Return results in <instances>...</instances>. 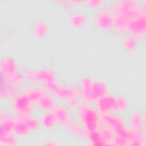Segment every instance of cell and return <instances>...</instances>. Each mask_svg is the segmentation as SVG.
I'll use <instances>...</instances> for the list:
<instances>
[{
  "instance_id": "3",
  "label": "cell",
  "mask_w": 146,
  "mask_h": 146,
  "mask_svg": "<svg viewBox=\"0 0 146 146\" xmlns=\"http://www.w3.org/2000/svg\"><path fill=\"white\" fill-rule=\"evenodd\" d=\"M145 2L140 4L134 0H124L116 2L111 7V10L114 15L123 16L129 20L145 14Z\"/></svg>"
},
{
  "instance_id": "32",
  "label": "cell",
  "mask_w": 146,
  "mask_h": 146,
  "mask_svg": "<svg viewBox=\"0 0 146 146\" xmlns=\"http://www.w3.org/2000/svg\"><path fill=\"white\" fill-rule=\"evenodd\" d=\"M66 103L67 106L70 108H74L77 106V105H78V96H76L67 100V101H66Z\"/></svg>"
},
{
  "instance_id": "8",
  "label": "cell",
  "mask_w": 146,
  "mask_h": 146,
  "mask_svg": "<svg viewBox=\"0 0 146 146\" xmlns=\"http://www.w3.org/2000/svg\"><path fill=\"white\" fill-rule=\"evenodd\" d=\"M96 109L101 115L118 112L117 96L106 94L96 102Z\"/></svg>"
},
{
  "instance_id": "19",
  "label": "cell",
  "mask_w": 146,
  "mask_h": 146,
  "mask_svg": "<svg viewBox=\"0 0 146 146\" xmlns=\"http://www.w3.org/2000/svg\"><path fill=\"white\" fill-rule=\"evenodd\" d=\"M129 124L131 128L135 129H143L144 125V119L140 112H133L129 117Z\"/></svg>"
},
{
  "instance_id": "11",
  "label": "cell",
  "mask_w": 146,
  "mask_h": 146,
  "mask_svg": "<svg viewBox=\"0 0 146 146\" xmlns=\"http://www.w3.org/2000/svg\"><path fill=\"white\" fill-rule=\"evenodd\" d=\"M14 118H13L5 111L0 114V137L14 133Z\"/></svg>"
},
{
  "instance_id": "28",
  "label": "cell",
  "mask_w": 146,
  "mask_h": 146,
  "mask_svg": "<svg viewBox=\"0 0 146 146\" xmlns=\"http://www.w3.org/2000/svg\"><path fill=\"white\" fill-rule=\"evenodd\" d=\"M71 24L75 27L83 26L86 22V16L81 13H76L71 15L70 18Z\"/></svg>"
},
{
  "instance_id": "4",
  "label": "cell",
  "mask_w": 146,
  "mask_h": 146,
  "mask_svg": "<svg viewBox=\"0 0 146 146\" xmlns=\"http://www.w3.org/2000/svg\"><path fill=\"white\" fill-rule=\"evenodd\" d=\"M14 133L18 136H25L37 129L40 122L30 116H16L14 118Z\"/></svg>"
},
{
  "instance_id": "18",
  "label": "cell",
  "mask_w": 146,
  "mask_h": 146,
  "mask_svg": "<svg viewBox=\"0 0 146 146\" xmlns=\"http://www.w3.org/2000/svg\"><path fill=\"white\" fill-rule=\"evenodd\" d=\"M98 130L104 140L106 145H112V143L116 137V135L115 132L109 127L102 124H100Z\"/></svg>"
},
{
  "instance_id": "23",
  "label": "cell",
  "mask_w": 146,
  "mask_h": 146,
  "mask_svg": "<svg viewBox=\"0 0 146 146\" xmlns=\"http://www.w3.org/2000/svg\"><path fill=\"white\" fill-rule=\"evenodd\" d=\"M46 93L44 90L36 87L31 88L26 92L33 103H36Z\"/></svg>"
},
{
  "instance_id": "6",
  "label": "cell",
  "mask_w": 146,
  "mask_h": 146,
  "mask_svg": "<svg viewBox=\"0 0 146 146\" xmlns=\"http://www.w3.org/2000/svg\"><path fill=\"white\" fill-rule=\"evenodd\" d=\"M33 104L26 93H18L13 98L12 107L16 116H30Z\"/></svg>"
},
{
  "instance_id": "5",
  "label": "cell",
  "mask_w": 146,
  "mask_h": 146,
  "mask_svg": "<svg viewBox=\"0 0 146 146\" xmlns=\"http://www.w3.org/2000/svg\"><path fill=\"white\" fill-rule=\"evenodd\" d=\"M100 124L111 128L115 132L116 136L126 139L128 128L120 115L116 113L101 115Z\"/></svg>"
},
{
  "instance_id": "1",
  "label": "cell",
  "mask_w": 146,
  "mask_h": 146,
  "mask_svg": "<svg viewBox=\"0 0 146 146\" xmlns=\"http://www.w3.org/2000/svg\"><path fill=\"white\" fill-rule=\"evenodd\" d=\"M79 88V95L83 102L87 103L95 102L107 94L108 91L106 83L101 81H94L89 77L82 79Z\"/></svg>"
},
{
  "instance_id": "27",
  "label": "cell",
  "mask_w": 146,
  "mask_h": 146,
  "mask_svg": "<svg viewBox=\"0 0 146 146\" xmlns=\"http://www.w3.org/2000/svg\"><path fill=\"white\" fill-rule=\"evenodd\" d=\"M137 38L132 35L127 36L123 40V46L128 51L135 50L137 47Z\"/></svg>"
},
{
  "instance_id": "13",
  "label": "cell",
  "mask_w": 146,
  "mask_h": 146,
  "mask_svg": "<svg viewBox=\"0 0 146 146\" xmlns=\"http://www.w3.org/2000/svg\"><path fill=\"white\" fill-rule=\"evenodd\" d=\"M1 75L7 76L18 71V67L15 59L11 56L4 58L1 61Z\"/></svg>"
},
{
  "instance_id": "26",
  "label": "cell",
  "mask_w": 146,
  "mask_h": 146,
  "mask_svg": "<svg viewBox=\"0 0 146 146\" xmlns=\"http://www.w3.org/2000/svg\"><path fill=\"white\" fill-rule=\"evenodd\" d=\"M24 77H25V75L19 70L16 72L7 76H3L1 75L2 79H3L6 82H10L11 83H13L19 86H21L22 83L23 82Z\"/></svg>"
},
{
  "instance_id": "24",
  "label": "cell",
  "mask_w": 146,
  "mask_h": 146,
  "mask_svg": "<svg viewBox=\"0 0 146 146\" xmlns=\"http://www.w3.org/2000/svg\"><path fill=\"white\" fill-rule=\"evenodd\" d=\"M48 26L46 22L39 21L36 23L34 28V32L35 36L39 39L43 38L47 34Z\"/></svg>"
},
{
  "instance_id": "29",
  "label": "cell",
  "mask_w": 146,
  "mask_h": 146,
  "mask_svg": "<svg viewBox=\"0 0 146 146\" xmlns=\"http://www.w3.org/2000/svg\"><path fill=\"white\" fill-rule=\"evenodd\" d=\"M17 144V139L15 134L0 137V144L2 145L14 146Z\"/></svg>"
},
{
  "instance_id": "17",
  "label": "cell",
  "mask_w": 146,
  "mask_h": 146,
  "mask_svg": "<svg viewBox=\"0 0 146 146\" xmlns=\"http://www.w3.org/2000/svg\"><path fill=\"white\" fill-rule=\"evenodd\" d=\"M38 104V106L39 108L45 111H52L54 108L55 107L56 103L51 96L46 93L36 103Z\"/></svg>"
},
{
  "instance_id": "14",
  "label": "cell",
  "mask_w": 146,
  "mask_h": 146,
  "mask_svg": "<svg viewBox=\"0 0 146 146\" xmlns=\"http://www.w3.org/2000/svg\"><path fill=\"white\" fill-rule=\"evenodd\" d=\"M19 86L6 82L1 79L0 96L2 98H8L14 97L18 93Z\"/></svg>"
},
{
  "instance_id": "9",
  "label": "cell",
  "mask_w": 146,
  "mask_h": 146,
  "mask_svg": "<svg viewBox=\"0 0 146 146\" xmlns=\"http://www.w3.org/2000/svg\"><path fill=\"white\" fill-rule=\"evenodd\" d=\"M146 29L145 14H141L130 20L127 27V31L130 35L136 37H141L145 35Z\"/></svg>"
},
{
  "instance_id": "31",
  "label": "cell",
  "mask_w": 146,
  "mask_h": 146,
  "mask_svg": "<svg viewBox=\"0 0 146 146\" xmlns=\"http://www.w3.org/2000/svg\"><path fill=\"white\" fill-rule=\"evenodd\" d=\"M86 5L91 7H98L100 6L103 3V1L100 0H90L84 2Z\"/></svg>"
},
{
  "instance_id": "22",
  "label": "cell",
  "mask_w": 146,
  "mask_h": 146,
  "mask_svg": "<svg viewBox=\"0 0 146 146\" xmlns=\"http://www.w3.org/2000/svg\"><path fill=\"white\" fill-rule=\"evenodd\" d=\"M86 138L92 145H104L106 143L98 129L87 132Z\"/></svg>"
},
{
  "instance_id": "20",
  "label": "cell",
  "mask_w": 146,
  "mask_h": 146,
  "mask_svg": "<svg viewBox=\"0 0 146 146\" xmlns=\"http://www.w3.org/2000/svg\"><path fill=\"white\" fill-rule=\"evenodd\" d=\"M65 128H67L71 132L83 137H86L87 131L83 125L77 123V122L72 119H70L68 123Z\"/></svg>"
},
{
  "instance_id": "30",
  "label": "cell",
  "mask_w": 146,
  "mask_h": 146,
  "mask_svg": "<svg viewBox=\"0 0 146 146\" xmlns=\"http://www.w3.org/2000/svg\"><path fill=\"white\" fill-rule=\"evenodd\" d=\"M24 75L30 82L33 83H38L36 71L27 68L24 70Z\"/></svg>"
},
{
  "instance_id": "12",
  "label": "cell",
  "mask_w": 146,
  "mask_h": 146,
  "mask_svg": "<svg viewBox=\"0 0 146 146\" xmlns=\"http://www.w3.org/2000/svg\"><path fill=\"white\" fill-rule=\"evenodd\" d=\"M128 145L140 146L143 145L145 141V136L143 129L128 128L126 136Z\"/></svg>"
},
{
  "instance_id": "15",
  "label": "cell",
  "mask_w": 146,
  "mask_h": 146,
  "mask_svg": "<svg viewBox=\"0 0 146 146\" xmlns=\"http://www.w3.org/2000/svg\"><path fill=\"white\" fill-rule=\"evenodd\" d=\"M52 112L56 117L58 124L66 127L71 119L68 110L63 106L56 105Z\"/></svg>"
},
{
  "instance_id": "21",
  "label": "cell",
  "mask_w": 146,
  "mask_h": 146,
  "mask_svg": "<svg viewBox=\"0 0 146 146\" xmlns=\"http://www.w3.org/2000/svg\"><path fill=\"white\" fill-rule=\"evenodd\" d=\"M40 123L46 128H52L58 124V122L54 112L52 111H48L42 116Z\"/></svg>"
},
{
  "instance_id": "10",
  "label": "cell",
  "mask_w": 146,
  "mask_h": 146,
  "mask_svg": "<svg viewBox=\"0 0 146 146\" xmlns=\"http://www.w3.org/2000/svg\"><path fill=\"white\" fill-rule=\"evenodd\" d=\"M115 17L108 9L100 11L96 17V23L99 28L103 30H110L114 27Z\"/></svg>"
},
{
  "instance_id": "25",
  "label": "cell",
  "mask_w": 146,
  "mask_h": 146,
  "mask_svg": "<svg viewBox=\"0 0 146 146\" xmlns=\"http://www.w3.org/2000/svg\"><path fill=\"white\" fill-rule=\"evenodd\" d=\"M114 27L121 31H126L130 20L123 16L114 15Z\"/></svg>"
},
{
  "instance_id": "16",
  "label": "cell",
  "mask_w": 146,
  "mask_h": 146,
  "mask_svg": "<svg viewBox=\"0 0 146 146\" xmlns=\"http://www.w3.org/2000/svg\"><path fill=\"white\" fill-rule=\"evenodd\" d=\"M38 83H41L44 86L56 82L54 72L47 69H41L36 71Z\"/></svg>"
},
{
  "instance_id": "7",
  "label": "cell",
  "mask_w": 146,
  "mask_h": 146,
  "mask_svg": "<svg viewBox=\"0 0 146 146\" xmlns=\"http://www.w3.org/2000/svg\"><path fill=\"white\" fill-rule=\"evenodd\" d=\"M45 87L51 94L65 101L71 98L78 96V95H79V87L60 86L56 82L49 84Z\"/></svg>"
},
{
  "instance_id": "2",
  "label": "cell",
  "mask_w": 146,
  "mask_h": 146,
  "mask_svg": "<svg viewBox=\"0 0 146 146\" xmlns=\"http://www.w3.org/2000/svg\"><path fill=\"white\" fill-rule=\"evenodd\" d=\"M79 119L87 132L99 129L100 125L101 115L98 110L87 103H82L78 106Z\"/></svg>"
}]
</instances>
